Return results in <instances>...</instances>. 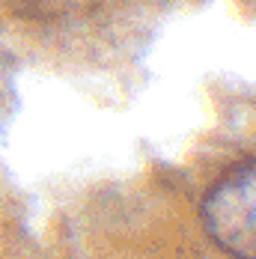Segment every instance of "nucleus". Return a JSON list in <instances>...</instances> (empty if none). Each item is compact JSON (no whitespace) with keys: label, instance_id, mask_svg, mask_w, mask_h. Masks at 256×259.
I'll use <instances>...</instances> for the list:
<instances>
[{"label":"nucleus","instance_id":"obj_1","mask_svg":"<svg viewBox=\"0 0 256 259\" xmlns=\"http://www.w3.org/2000/svg\"><path fill=\"white\" fill-rule=\"evenodd\" d=\"M208 238L235 259L256 256V170L253 161L227 173L203 200Z\"/></svg>","mask_w":256,"mask_h":259}]
</instances>
